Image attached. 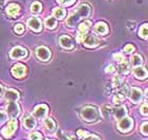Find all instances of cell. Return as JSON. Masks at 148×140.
<instances>
[{
	"instance_id": "cell-25",
	"label": "cell",
	"mask_w": 148,
	"mask_h": 140,
	"mask_svg": "<svg viewBox=\"0 0 148 140\" xmlns=\"http://www.w3.org/2000/svg\"><path fill=\"white\" fill-rule=\"evenodd\" d=\"M45 25L48 29H54L57 26V20L54 17H48V18H46Z\"/></svg>"
},
{
	"instance_id": "cell-7",
	"label": "cell",
	"mask_w": 148,
	"mask_h": 140,
	"mask_svg": "<svg viewBox=\"0 0 148 140\" xmlns=\"http://www.w3.org/2000/svg\"><path fill=\"white\" fill-rule=\"evenodd\" d=\"M12 74L17 79H21L23 78L27 73V67L25 65H22V64H16L15 66H13L12 67Z\"/></svg>"
},
{
	"instance_id": "cell-38",
	"label": "cell",
	"mask_w": 148,
	"mask_h": 140,
	"mask_svg": "<svg viewBox=\"0 0 148 140\" xmlns=\"http://www.w3.org/2000/svg\"><path fill=\"white\" fill-rule=\"evenodd\" d=\"M6 119H8V115L4 112L0 110V124L3 123L4 121H6Z\"/></svg>"
},
{
	"instance_id": "cell-10",
	"label": "cell",
	"mask_w": 148,
	"mask_h": 140,
	"mask_svg": "<svg viewBox=\"0 0 148 140\" xmlns=\"http://www.w3.org/2000/svg\"><path fill=\"white\" fill-rule=\"evenodd\" d=\"M83 44L87 48H95L96 46H99V39L94 35H86L83 41Z\"/></svg>"
},
{
	"instance_id": "cell-6",
	"label": "cell",
	"mask_w": 148,
	"mask_h": 140,
	"mask_svg": "<svg viewBox=\"0 0 148 140\" xmlns=\"http://www.w3.org/2000/svg\"><path fill=\"white\" fill-rule=\"evenodd\" d=\"M16 128H17V121H16V120H12V121H10L9 123L3 128L2 135L6 139H8V138H11L12 135L15 133Z\"/></svg>"
},
{
	"instance_id": "cell-36",
	"label": "cell",
	"mask_w": 148,
	"mask_h": 140,
	"mask_svg": "<svg viewBox=\"0 0 148 140\" xmlns=\"http://www.w3.org/2000/svg\"><path fill=\"white\" fill-rule=\"evenodd\" d=\"M140 112H141L143 116L147 115V103H143L142 106H141V108H140Z\"/></svg>"
},
{
	"instance_id": "cell-28",
	"label": "cell",
	"mask_w": 148,
	"mask_h": 140,
	"mask_svg": "<svg viewBox=\"0 0 148 140\" xmlns=\"http://www.w3.org/2000/svg\"><path fill=\"white\" fill-rule=\"evenodd\" d=\"M140 36L143 37L144 39H147V23L143 25L140 29Z\"/></svg>"
},
{
	"instance_id": "cell-35",
	"label": "cell",
	"mask_w": 148,
	"mask_h": 140,
	"mask_svg": "<svg viewBox=\"0 0 148 140\" xmlns=\"http://www.w3.org/2000/svg\"><path fill=\"white\" fill-rule=\"evenodd\" d=\"M62 6H71L72 3L75 1V0H57Z\"/></svg>"
},
{
	"instance_id": "cell-4",
	"label": "cell",
	"mask_w": 148,
	"mask_h": 140,
	"mask_svg": "<svg viewBox=\"0 0 148 140\" xmlns=\"http://www.w3.org/2000/svg\"><path fill=\"white\" fill-rule=\"evenodd\" d=\"M36 53V56L37 59H40V61H42V62H47V61H49L50 57H51V51H50L49 48H47L45 46H40L38 47L35 51Z\"/></svg>"
},
{
	"instance_id": "cell-23",
	"label": "cell",
	"mask_w": 148,
	"mask_h": 140,
	"mask_svg": "<svg viewBox=\"0 0 148 140\" xmlns=\"http://www.w3.org/2000/svg\"><path fill=\"white\" fill-rule=\"evenodd\" d=\"M53 16H54V18H57V19H64V17L66 16V11L62 8H55V9L53 10Z\"/></svg>"
},
{
	"instance_id": "cell-39",
	"label": "cell",
	"mask_w": 148,
	"mask_h": 140,
	"mask_svg": "<svg viewBox=\"0 0 148 140\" xmlns=\"http://www.w3.org/2000/svg\"><path fill=\"white\" fill-rule=\"evenodd\" d=\"M85 36H86V34L79 33V34L77 35V41H78V43H83V41H84V38H85Z\"/></svg>"
},
{
	"instance_id": "cell-40",
	"label": "cell",
	"mask_w": 148,
	"mask_h": 140,
	"mask_svg": "<svg viewBox=\"0 0 148 140\" xmlns=\"http://www.w3.org/2000/svg\"><path fill=\"white\" fill-rule=\"evenodd\" d=\"M85 140H101V139H99L97 136H95V135H91V136L89 135L88 137H86V139Z\"/></svg>"
},
{
	"instance_id": "cell-27",
	"label": "cell",
	"mask_w": 148,
	"mask_h": 140,
	"mask_svg": "<svg viewBox=\"0 0 148 140\" xmlns=\"http://www.w3.org/2000/svg\"><path fill=\"white\" fill-rule=\"evenodd\" d=\"M111 112H112V109H111L110 106L104 105L102 107V114H103V116H104V118H108Z\"/></svg>"
},
{
	"instance_id": "cell-32",
	"label": "cell",
	"mask_w": 148,
	"mask_h": 140,
	"mask_svg": "<svg viewBox=\"0 0 148 140\" xmlns=\"http://www.w3.org/2000/svg\"><path fill=\"white\" fill-rule=\"evenodd\" d=\"M14 30H15V32L17 33V34H22V33L25 32V28H23V26H22L21 23L16 25L15 28H14Z\"/></svg>"
},
{
	"instance_id": "cell-3",
	"label": "cell",
	"mask_w": 148,
	"mask_h": 140,
	"mask_svg": "<svg viewBox=\"0 0 148 140\" xmlns=\"http://www.w3.org/2000/svg\"><path fill=\"white\" fill-rule=\"evenodd\" d=\"M27 56H28V51L23 47H15L10 52V57L12 59H21Z\"/></svg>"
},
{
	"instance_id": "cell-20",
	"label": "cell",
	"mask_w": 148,
	"mask_h": 140,
	"mask_svg": "<svg viewBox=\"0 0 148 140\" xmlns=\"http://www.w3.org/2000/svg\"><path fill=\"white\" fill-rule=\"evenodd\" d=\"M23 124H25V128H29V130H31V128H34L35 125H36V120L34 119V117H32V116H27L23 120Z\"/></svg>"
},
{
	"instance_id": "cell-22",
	"label": "cell",
	"mask_w": 148,
	"mask_h": 140,
	"mask_svg": "<svg viewBox=\"0 0 148 140\" xmlns=\"http://www.w3.org/2000/svg\"><path fill=\"white\" fill-rule=\"evenodd\" d=\"M131 64H132L133 67H136V66H141L143 64V57L138 53H134L132 56H131Z\"/></svg>"
},
{
	"instance_id": "cell-17",
	"label": "cell",
	"mask_w": 148,
	"mask_h": 140,
	"mask_svg": "<svg viewBox=\"0 0 148 140\" xmlns=\"http://www.w3.org/2000/svg\"><path fill=\"white\" fill-rule=\"evenodd\" d=\"M19 11H20V8H19V6L16 4V3H11V4L8 6V8H6V13H8V15L11 16V17H16V16L19 14Z\"/></svg>"
},
{
	"instance_id": "cell-33",
	"label": "cell",
	"mask_w": 148,
	"mask_h": 140,
	"mask_svg": "<svg viewBox=\"0 0 148 140\" xmlns=\"http://www.w3.org/2000/svg\"><path fill=\"white\" fill-rule=\"evenodd\" d=\"M76 135H77V137L78 138H86V137L89 136V133L86 132V131H83V130H78L77 133H76Z\"/></svg>"
},
{
	"instance_id": "cell-43",
	"label": "cell",
	"mask_w": 148,
	"mask_h": 140,
	"mask_svg": "<svg viewBox=\"0 0 148 140\" xmlns=\"http://www.w3.org/2000/svg\"><path fill=\"white\" fill-rule=\"evenodd\" d=\"M48 140H54V139H48Z\"/></svg>"
},
{
	"instance_id": "cell-37",
	"label": "cell",
	"mask_w": 148,
	"mask_h": 140,
	"mask_svg": "<svg viewBox=\"0 0 148 140\" xmlns=\"http://www.w3.org/2000/svg\"><path fill=\"white\" fill-rule=\"evenodd\" d=\"M113 59H116V61L119 63H122V62H124V61H125V59H124L123 54H121V53H116V54H114V55H113Z\"/></svg>"
},
{
	"instance_id": "cell-2",
	"label": "cell",
	"mask_w": 148,
	"mask_h": 140,
	"mask_svg": "<svg viewBox=\"0 0 148 140\" xmlns=\"http://www.w3.org/2000/svg\"><path fill=\"white\" fill-rule=\"evenodd\" d=\"M133 128V120L129 117H124V118L119 120L117 123V128L122 133H128L132 130Z\"/></svg>"
},
{
	"instance_id": "cell-19",
	"label": "cell",
	"mask_w": 148,
	"mask_h": 140,
	"mask_svg": "<svg viewBox=\"0 0 148 140\" xmlns=\"http://www.w3.org/2000/svg\"><path fill=\"white\" fill-rule=\"evenodd\" d=\"M79 21V16L77 15V13H74V14H71L67 18V26L70 27V28H73L77 25V22Z\"/></svg>"
},
{
	"instance_id": "cell-21",
	"label": "cell",
	"mask_w": 148,
	"mask_h": 140,
	"mask_svg": "<svg viewBox=\"0 0 148 140\" xmlns=\"http://www.w3.org/2000/svg\"><path fill=\"white\" fill-rule=\"evenodd\" d=\"M45 128H47V131L50 132V133H52V132L55 131L56 128V123L54 122V120L51 118H47L46 120H45Z\"/></svg>"
},
{
	"instance_id": "cell-13",
	"label": "cell",
	"mask_w": 148,
	"mask_h": 140,
	"mask_svg": "<svg viewBox=\"0 0 148 140\" xmlns=\"http://www.w3.org/2000/svg\"><path fill=\"white\" fill-rule=\"evenodd\" d=\"M48 106L46 104H40V105L36 106L34 109V116L38 119H42L46 117V115L48 114Z\"/></svg>"
},
{
	"instance_id": "cell-15",
	"label": "cell",
	"mask_w": 148,
	"mask_h": 140,
	"mask_svg": "<svg viewBox=\"0 0 148 140\" xmlns=\"http://www.w3.org/2000/svg\"><path fill=\"white\" fill-rule=\"evenodd\" d=\"M112 114L114 115V118L116 120H120V119L126 117L127 115V109L125 106H116L114 109H112Z\"/></svg>"
},
{
	"instance_id": "cell-5",
	"label": "cell",
	"mask_w": 148,
	"mask_h": 140,
	"mask_svg": "<svg viewBox=\"0 0 148 140\" xmlns=\"http://www.w3.org/2000/svg\"><path fill=\"white\" fill-rule=\"evenodd\" d=\"M6 112L12 119L17 118L20 112V107H19L18 103H16V101L9 102V104L6 105Z\"/></svg>"
},
{
	"instance_id": "cell-18",
	"label": "cell",
	"mask_w": 148,
	"mask_h": 140,
	"mask_svg": "<svg viewBox=\"0 0 148 140\" xmlns=\"http://www.w3.org/2000/svg\"><path fill=\"white\" fill-rule=\"evenodd\" d=\"M5 99L10 102L12 101H17L19 99V92L15 89H6L5 90Z\"/></svg>"
},
{
	"instance_id": "cell-42",
	"label": "cell",
	"mask_w": 148,
	"mask_h": 140,
	"mask_svg": "<svg viewBox=\"0 0 148 140\" xmlns=\"http://www.w3.org/2000/svg\"><path fill=\"white\" fill-rule=\"evenodd\" d=\"M3 93V87H2V85L0 84V96Z\"/></svg>"
},
{
	"instance_id": "cell-26",
	"label": "cell",
	"mask_w": 148,
	"mask_h": 140,
	"mask_svg": "<svg viewBox=\"0 0 148 140\" xmlns=\"http://www.w3.org/2000/svg\"><path fill=\"white\" fill-rule=\"evenodd\" d=\"M41 9H42V6H41V3H40V2H38V1H35V2L32 3L31 11L33 13H40V12H41Z\"/></svg>"
},
{
	"instance_id": "cell-30",
	"label": "cell",
	"mask_w": 148,
	"mask_h": 140,
	"mask_svg": "<svg viewBox=\"0 0 148 140\" xmlns=\"http://www.w3.org/2000/svg\"><path fill=\"white\" fill-rule=\"evenodd\" d=\"M30 139L31 140H42V135L38 132H33L30 134Z\"/></svg>"
},
{
	"instance_id": "cell-1",
	"label": "cell",
	"mask_w": 148,
	"mask_h": 140,
	"mask_svg": "<svg viewBox=\"0 0 148 140\" xmlns=\"http://www.w3.org/2000/svg\"><path fill=\"white\" fill-rule=\"evenodd\" d=\"M80 117L86 122H95L99 118V112L95 106L87 105L80 110Z\"/></svg>"
},
{
	"instance_id": "cell-11",
	"label": "cell",
	"mask_w": 148,
	"mask_h": 140,
	"mask_svg": "<svg viewBox=\"0 0 148 140\" xmlns=\"http://www.w3.org/2000/svg\"><path fill=\"white\" fill-rule=\"evenodd\" d=\"M77 15L79 16V18H88L91 14V8L86 3H83L78 6L77 9Z\"/></svg>"
},
{
	"instance_id": "cell-16",
	"label": "cell",
	"mask_w": 148,
	"mask_h": 140,
	"mask_svg": "<svg viewBox=\"0 0 148 140\" xmlns=\"http://www.w3.org/2000/svg\"><path fill=\"white\" fill-rule=\"evenodd\" d=\"M133 74L139 80H145L147 78V70L141 66H136L133 68Z\"/></svg>"
},
{
	"instance_id": "cell-34",
	"label": "cell",
	"mask_w": 148,
	"mask_h": 140,
	"mask_svg": "<svg viewBox=\"0 0 148 140\" xmlns=\"http://www.w3.org/2000/svg\"><path fill=\"white\" fill-rule=\"evenodd\" d=\"M124 51L126 53H132L134 52V46L131 44H128L125 46V48H124Z\"/></svg>"
},
{
	"instance_id": "cell-14",
	"label": "cell",
	"mask_w": 148,
	"mask_h": 140,
	"mask_svg": "<svg viewBox=\"0 0 148 140\" xmlns=\"http://www.w3.org/2000/svg\"><path fill=\"white\" fill-rule=\"evenodd\" d=\"M93 31L95 32L96 34L99 35H106L108 33V26L106 25L105 22L103 21H99L97 22L95 26H94V29H93Z\"/></svg>"
},
{
	"instance_id": "cell-12",
	"label": "cell",
	"mask_w": 148,
	"mask_h": 140,
	"mask_svg": "<svg viewBox=\"0 0 148 140\" xmlns=\"http://www.w3.org/2000/svg\"><path fill=\"white\" fill-rule=\"evenodd\" d=\"M28 27L34 32H40L41 31V21L37 17H31L28 20Z\"/></svg>"
},
{
	"instance_id": "cell-29",
	"label": "cell",
	"mask_w": 148,
	"mask_h": 140,
	"mask_svg": "<svg viewBox=\"0 0 148 140\" xmlns=\"http://www.w3.org/2000/svg\"><path fill=\"white\" fill-rule=\"evenodd\" d=\"M128 68H129V66H128V64H127L125 61L124 62H122L120 64V71H121V73H125L126 74L127 72H128Z\"/></svg>"
},
{
	"instance_id": "cell-31",
	"label": "cell",
	"mask_w": 148,
	"mask_h": 140,
	"mask_svg": "<svg viewBox=\"0 0 148 140\" xmlns=\"http://www.w3.org/2000/svg\"><path fill=\"white\" fill-rule=\"evenodd\" d=\"M140 131H141V133H142L144 136H147V135H148V123H147V122H144V123L141 125Z\"/></svg>"
},
{
	"instance_id": "cell-24",
	"label": "cell",
	"mask_w": 148,
	"mask_h": 140,
	"mask_svg": "<svg viewBox=\"0 0 148 140\" xmlns=\"http://www.w3.org/2000/svg\"><path fill=\"white\" fill-rule=\"evenodd\" d=\"M90 27H91V21H89V20L83 21L78 26V32H79V33H83V34H86V32L89 30Z\"/></svg>"
},
{
	"instance_id": "cell-8",
	"label": "cell",
	"mask_w": 148,
	"mask_h": 140,
	"mask_svg": "<svg viewBox=\"0 0 148 140\" xmlns=\"http://www.w3.org/2000/svg\"><path fill=\"white\" fill-rule=\"evenodd\" d=\"M129 98H130V101L132 103H134V104L140 103L143 99V91L138 87L131 88V90L129 92Z\"/></svg>"
},
{
	"instance_id": "cell-41",
	"label": "cell",
	"mask_w": 148,
	"mask_h": 140,
	"mask_svg": "<svg viewBox=\"0 0 148 140\" xmlns=\"http://www.w3.org/2000/svg\"><path fill=\"white\" fill-rule=\"evenodd\" d=\"M114 70V67H113V65H109L107 68H106V72L107 73H110V72H112Z\"/></svg>"
},
{
	"instance_id": "cell-9",
	"label": "cell",
	"mask_w": 148,
	"mask_h": 140,
	"mask_svg": "<svg viewBox=\"0 0 148 140\" xmlns=\"http://www.w3.org/2000/svg\"><path fill=\"white\" fill-rule=\"evenodd\" d=\"M59 45L66 50H71L74 48V41L70 36L68 35H62L58 39Z\"/></svg>"
}]
</instances>
